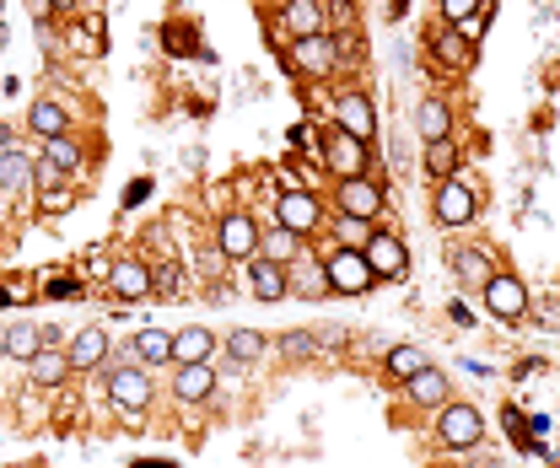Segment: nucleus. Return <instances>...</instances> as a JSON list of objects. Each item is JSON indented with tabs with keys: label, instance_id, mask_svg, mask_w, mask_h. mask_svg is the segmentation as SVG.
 <instances>
[{
	"label": "nucleus",
	"instance_id": "1",
	"mask_svg": "<svg viewBox=\"0 0 560 468\" xmlns=\"http://www.w3.org/2000/svg\"><path fill=\"white\" fill-rule=\"evenodd\" d=\"M431 431H436V447L453 453V458H469V453L485 447V415H480L469 399H447V404L436 410Z\"/></svg>",
	"mask_w": 560,
	"mask_h": 468
},
{
	"label": "nucleus",
	"instance_id": "2",
	"mask_svg": "<svg viewBox=\"0 0 560 468\" xmlns=\"http://www.w3.org/2000/svg\"><path fill=\"white\" fill-rule=\"evenodd\" d=\"M318 161L334 178H361V172H372V141L329 125V130H318Z\"/></svg>",
	"mask_w": 560,
	"mask_h": 468
},
{
	"label": "nucleus",
	"instance_id": "3",
	"mask_svg": "<svg viewBox=\"0 0 560 468\" xmlns=\"http://www.w3.org/2000/svg\"><path fill=\"white\" fill-rule=\"evenodd\" d=\"M431 221H436V226H453V232L480 221V194H474V183H469L463 172L431 183Z\"/></svg>",
	"mask_w": 560,
	"mask_h": 468
},
{
	"label": "nucleus",
	"instance_id": "4",
	"mask_svg": "<svg viewBox=\"0 0 560 468\" xmlns=\"http://www.w3.org/2000/svg\"><path fill=\"white\" fill-rule=\"evenodd\" d=\"M98 372H103V388H109V399H114L119 410L140 415V410L156 404V382H151V372H145L140 361H103Z\"/></svg>",
	"mask_w": 560,
	"mask_h": 468
},
{
	"label": "nucleus",
	"instance_id": "5",
	"mask_svg": "<svg viewBox=\"0 0 560 468\" xmlns=\"http://www.w3.org/2000/svg\"><path fill=\"white\" fill-rule=\"evenodd\" d=\"M285 65L307 81H334L340 76V49L334 32H313V38H291L285 43Z\"/></svg>",
	"mask_w": 560,
	"mask_h": 468
},
{
	"label": "nucleus",
	"instance_id": "6",
	"mask_svg": "<svg viewBox=\"0 0 560 468\" xmlns=\"http://www.w3.org/2000/svg\"><path fill=\"white\" fill-rule=\"evenodd\" d=\"M334 210L340 216H361V221H383L389 216V194L372 172L361 178H334Z\"/></svg>",
	"mask_w": 560,
	"mask_h": 468
},
{
	"label": "nucleus",
	"instance_id": "7",
	"mask_svg": "<svg viewBox=\"0 0 560 468\" xmlns=\"http://www.w3.org/2000/svg\"><path fill=\"white\" fill-rule=\"evenodd\" d=\"M323 275H329V291H334V297H367V291L378 286V275H372V264H367L361 248H329Z\"/></svg>",
	"mask_w": 560,
	"mask_h": 468
},
{
	"label": "nucleus",
	"instance_id": "8",
	"mask_svg": "<svg viewBox=\"0 0 560 468\" xmlns=\"http://www.w3.org/2000/svg\"><path fill=\"white\" fill-rule=\"evenodd\" d=\"M480 302H485V317H491V323H523V317H529V286H523L512 270H496V275L485 281Z\"/></svg>",
	"mask_w": 560,
	"mask_h": 468
},
{
	"label": "nucleus",
	"instance_id": "9",
	"mask_svg": "<svg viewBox=\"0 0 560 468\" xmlns=\"http://www.w3.org/2000/svg\"><path fill=\"white\" fill-rule=\"evenodd\" d=\"M334 125L351 130V135H361V141L378 135V108H372V98H367L356 81H345V87L334 92Z\"/></svg>",
	"mask_w": 560,
	"mask_h": 468
},
{
	"label": "nucleus",
	"instance_id": "10",
	"mask_svg": "<svg viewBox=\"0 0 560 468\" xmlns=\"http://www.w3.org/2000/svg\"><path fill=\"white\" fill-rule=\"evenodd\" d=\"M259 232H265L259 216H249V210H227L221 226H216V248H221L227 259H243V264H249V259L259 253Z\"/></svg>",
	"mask_w": 560,
	"mask_h": 468
},
{
	"label": "nucleus",
	"instance_id": "11",
	"mask_svg": "<svg viewBox=\"0 0 560 468\" xmlns=\"http://www.w3.org/2000/svg\"><path fill=\"white\" fill-rule=\"evenodd\" d=\"M367 264H372L378 286H383V281H405V275H410V248H405V237L389 232V226H378L372 243H367Z\"/></svg>",
	"mask_w": 560,
	"mask_h": 468
},
{
	"label": "nucleus",
	"instance_id": "12",
	"mask_svg": "<svg viewBox=\"0 0 560 468\" xmlns=\"http://www.w3.org/2000/svg\"><path fill=\"white\" fill-rule=\"evenodd\" d=\"M431 54H436V65L442 70H453V76H469L474 70V54H480V43H469L453 22H436L431 27Z\"/></svg>",
	"mask_w": 560,
	"mask_h": 468
},
{
	"label": "nucleus",
	"instance_id": "13",
	"mask_svg": "<svg viewBox=\"0 0 560 468\" xmlns=\"http://www.w3.org/2000/svg\"><path fill=\"white\" fill-rule=\"evenodd\" d=\"M276 221L291 226L296 237H313V232L323 226V205H318V194H307V188H285L276 199Z\"/></svg>",
	"mask_w": 560,
	"mask_h": 468
},
{
	"label": "nucleus",
	"instance_id": "14",
	"mask_svg": "<svg viewBox=\"0 0 560 468\" xmlns=\"http://www.w3.org/2000/svg\"><path fill=\"white\" fill-rule=\"evenodd\" d=\"M447 270H453V281H458L463 291H485V281H491L501 264H496V253H491V248L463 243V248H453V253H447Z\"/></svg>",
	"mask_w": 560,
	"mask_h": 468
},
{
	"label": "nucleus",
	"instance_id": "15",
	"mask_svg": "<svg viewBox=\"0 0 560 468\" xmlns=\"http://www.w3.org/2000/svg\"><path fill=\"white\" fill-rule=\"evenodd\" d=\"M280 27H285L291 38L329 32V0H285V5H280Z\"/></svg>",
	"mask_w": 560,
	"mask_h": 468
},
{
	"label": "nucleus",
	"instance_id": "16",
	"mask_svg": "<svg viewBox=\"0 0 560 468\" xmlns=\"http://www.w3.org/2000/svg\"><path fill=\"white\" fill-rule=\"evenodd\" d=\"M249 291H254V302H285V297H291L285 264L265 259V253H254V259H249Z\"/></svg>",
	"mask_w": 560,
	"mask_h": 468
},
{
	"label": "nucleus",
	"instance_id": "17",
	"mask_svg": "<svg viewBox=\"0 0 560 468\" xmlns=\"http://www.w3.org/2000/svg\"><path fill=\"white\" fill-rule=\"evenodd\" d=\"M405 399H410L416 410H442V404L453 399V377H447L442 366H420L416 377L405 382Z\"/></svg>",
	"mask_w": 560,
	"mask_h": 468
},
{
	"label": "nucleus",
	"instance_id": "18",
	"mask_svg": "<svg viewBox=\"0 0 560 468\" xmlns=\"http://www.w3.org/2000/svg\"><path fill=\"white\" fill-rule=\"evenodd\" d=\"M109 291L130 308V302H145L151 297V264L145 259H119L114 270H109Z\"/></svg>",
	"mask_w": 560,
	"mask_h": 468
},
{
	"label": "nucleus",
	"instance_id": "19",
	"mask_svg": "<svg viewBox=\"0 0 560 468\" xmlns=\"http://www.w3.org/2000/svg\"><path fill=\"white\" fill-rule=\"evenodd\" d=\"M416 135H420V146H425V141H447V135H458V114H453L447 98H420Z\"/></svg>",
	"mask_w": 560,
	"mask_h": 468
},
{
	"label": "nucleus",
	"instance_id": "20",
	"mask_svg": "<svg viewBox=\"0 0 560 468\" xmlns=\"http://www.w3.org/2000/svg\"><path fill=\"white\" fill-rule=\"evenodd\" d=\"M71 372H92V366H103L109 361V328H98V323H87L76 339H71Z\"/></svg>",
	"mask_w": 560,
	"mask_h": 468
},
{
	"label": "nucleus",
	"instance_id": "21",
	"mask_svg": "<svg viewBox=\"0 0 560 468\" xmlns=\"http://www.w3.org/2000/svg\"><path fill=\"white\" fill-rule=\"evenodd\" d=\"M216 355V334L205 323H189L173 334V366H194V361H211Z\"/></svg>",
	"mask_w": 560,
	"mask_h": 468
},
{
	"label": "nucleus",
	"instance_id": "22",
	"mask_svg": "<svg viewBox=\"0 0 560 468\" xmlns=\"http://www.w3.org/2000/svg\"><path fill=\"white\" fill-rule=\"evenodd\" d=\"M71 377V355H65V344H43L33 361H27V382L33 388H60Z\"/></svg>",
	"mask_w": 560,
	"mask_h": 468
},
{
	"label": "nucleus",
	"instance_id": "23",
	"mask_svg": "<svg viewBox=\"0 0 560 468\" xmlns=\"http://www.w3.org/2000/svg\"><path fill=\"white\" fill-rule=\"evenodd\" d=\"M173 393H178V404H211V393H216V372H211V361L178 366V377H173Z\"/></svg>",
	"mask_w": 560,
	"mask_h": 468
},
{
	"label": "nucleus",
	"instance_id": "24",
	"mask_svg": "<svg viewBox=\"0 0 560 468\" xmlns=\"http://www.w3.org/2000/svg\"><path fill=\"white\" fill-rule=\"evenodd\" d=\"M420 167H425V178H431V183H442V178L463 172V146H458V135H447V141H425Z\"/></svg>",
	"mask_w": 560,
	"mask_h": 468
},
{
	"label": "nucleus",
	"instance_id": "25",
	"mask_svg": "<svg viewBox=\"0 0 560 468\" xmlns=\"http://www.w3.org/2000/svg\"><path fill=\"white\" fill-rule=\"evenodd\" d=\"M285 281H291V297H323L329 291V275H323V259H307V253H296L291 264H285Z\"/></svg>",
	"mask_w": 560,
	"mask_h": 468
},
{
	"label": "nucleus",
	"instance_id": "26",
	"mask_svg": "<svg viewBox=\"0 0 560 468\" xmlns=\"http://www.w3.org/2000/svg\"><path fill=\"white\" fill-rule=\"evenodd\" d=\"M130 355H136L145 372H156V366H173V334H167V328H140L136 344H130Z\"/></svg>",
	"mask_w": 560,
	"mask_h": 468
},
{
	"label": "nucleus",
	"instance_id": "27",
	"mask_svg": "<svg viewBox=\"0 0 560 468\" xmlns=\"http://www.w3.org/2000/svg\"><path fill=\"white\" fill-rule=\"evenodd\" d=\"M27 130H33L38 141H49V135H65V130H71V114H65V103H54V98H38V103L27 108Z\"/></svg>",
	"mask_w": 560,
	"mask_h": 468
},
{
	"label": "nucleus",
	"instance_id": "28",
	"mask_svg": "<svg viewBox=\"0 0 560 468\" xmlns=\"http://www.w3.org/2000/svg\"><path fill=\"white\" fill-rule=\"evenodd\" d=\"M329 232H334V248H361V253H367L378 221H361V216H329Z\"/></svg>",
	"mask_w": 560,
	"mask_h": 468
},
{
	"label": "nucleus",
	"instance_id": "29",
	"mask_svg": "<svg viewBox=\"0 0 560 468\" xmlns=\"http://www.w3.org/2000/svg\"><path fill=\"white\" fill-rule=\"evenodd\" d=\"M259 253H265V259H276V264H291V259H296V253H302V237H296V232H291V226H265V232H259Z\"/></svg>",
	"mask_w": 560,
	"mask_h": 468
},
{
	"label": "nucleus",
	"instance_id": "30",
	"mask_svg": "<svg viewBox=\"0 0 560 468\" xmlns=\"http://www.w3.org/2000/svg\"><path fill=\"white\" fill-rule=\"evenodd\" d=\"M265 350H270V339H265L259 328H232V334H227V355H232V366H254Z\"/></svg>",
	"mask_w": 560,
	"mask_h": 468
},
{
	"label": "nucleus",
	"instance_id": "31",
	"mask_svg": "<svg viewBox=\"0 0 560 468\" xmlns=\"http://www.w3.org/2000/svg\"><path fill=\"white\" fill-rule=\"evenodd\" d=\"M420 366H431L420 344H394V350H389V361H383V372H389L394 382H410V377H416Z\"/></svg>",
	"mask_w": 560,
	"mask_h": 468
},
{
	"label": "nucleus",
	"instance_id": "32",
	"mask_svg": "<svg viewBox=\"0 0 560 468\" xmlns=\"http://www.w3.org/2000/svg\"><path fill=\"white\" fill-rule=\"evenodd\" d=\"M43 156H49L60 172H81V167H87V152L71 141V130H65V135H49V141H43Z\"/></svg>",
	"mask_w": 560,
	"mask_h": 468
},
{
	"label": "nucleus",
	"instance_id": "33",
	"mask_svg": "<svg viewBox=\"0 0 560 468\" xmlns=\"http://www.w3.org/2000/svg\"><path fill=\"white\" fill-rule=\"evenodd\" d=\"M71 43H76V54H87V60H98V54H103V16L92 11V16H81V22H71Z\"/></svg>",
	"mask_w": 560,
	"mask_h": 468
},
{
	"label": "nucleus",
	"instance_id": "34",
	"mask_svg": "<svg viewBox=\"0 0 560 468\" xmlns=\"http://www.w3.org/2000/svg\"><path fill=\"white\" fill-rule=\"evenodd\" d=\"M323 350V334H313V328H285L280 334V355L285 361H313Z\"/></svg>",
	"mask_w": 560,
	"mask_h": 468
},
{
	"label": "nucleus",
	"instance_id": "35",
	"mask_svg": "<svg viewBox=\"0 0 560 468\" xmlns=\"http://www.w3.org/2000/svg\"><path fill=\"white\" fill-rule=\"evenodd\" d=\"M5 350H11L16 361H33V355L43 350V328H33V323H16V328H5Z\"/></svg>",
	"mask_w": 560,
	"mask_h": 468
},
{
	"label": "nucleus",
	"instance_id": "36",
	"mask_svg": "<svg viewBox=\"0 0 560 468\" xmlns=\"http://www.w3.org/2000/svg\"><path fill=\"white\" fill-rule=\"evenodd\" d=\"M27 178H33V161H27V156L16 152V146H11V152H0V183H11V188H16V183H27Z\"/></svg>",
	"mask_w": 560,
	"mask_h": 468
},
{
	"label": "nucleus",
	"instance_id": "37",
	"mask_svg": "<svg viewBox=\"0 0 560 468\" xmlns=\"http://www.w3.org/2000/svg\"><path fill=\"white\" fill-rule=\"evenodd\" d=\"M178 286H183V264H173V259H167L162 270H151V297H156V291H162V297H173Z\"/></svg>",
	"mask_w": 560,
	"mask_h": 468
},
{
	"label": "nucleus",
	"instance_id": "38",
	"mask_svg": "<svg viewBox=\"0 0 560 468\" xmlns=\"http://www.w3.org/2000/svg\"><path fill=\"white\" fill-rule=\"evenodd\" d=\"M480 5H485V0H436V16H442V22H453V27H463Z\"/></svg>",
	"mask_w": 560,
	"mask_h": 468
},
{
	"label": "nucleus",
	"instance_id": "39",
	"mask_svg": "<svg viewBox=\"0 0 560 468\" xmlns=\"http://www.w3.org/2000/svg\"><path fill=\"white\" fill-rule=\"evenodd\" d=\"M43 297H49V302H71V297H81V281H76V275H54V281L43 286Z\"/></svg>",
	"mask_w": 560,
	"mask_h": 468
},
{
	"label": "nucleus",
	"instance_id": "40",
	"mask_svg": "<svg viewBox=\"0 0 560 468\" xmlns=\"http://www.w3.org/2000/svg\"><path fill=\"white\" fill-rule=\"evenodd\" d=\"M162 38H167V49H173V54H189V49H194V43H189L194 32H189L183 22H167V32H162Z\"/></svg>",
	"mask_w": 560,
	"mask_h": 468
},
{
	"label": "nucleus",
	"instance_id": "41",
	"mask_svg": "<svg viewBox=\"0 0 560 468\" xmlns=\"http://www.w3.org/2000/svg\"><path fill=\"white\" fill-rule=\"evenodd\" d=\"M33 183H38V188H54V183H65V172L43 156V161H33Z\"/></svg>",
	"mask_w": 560,
	"mask_h": 468
},
{
	"label": "nucleus",
	"instance_id": "42",
	"mask_svg": "<svg viewBox=\"0 0 560 468\" xmlns=\"http://www.w3.org/2000/svg\"><path fill=\"white\" fill-rule=\"evenodd\" d=\"M38 194H43V199H38L43 210H71V205H76V199H71V188H60V183H54V188H38Z\"/></svg>",
	"mask_w": 560,
	"mask_h": 468
},
{
	"label": "nucleus",
	"instance_id": "43",
	"mask_svg": "<svg viewBox=\"0 0 560 468\" xmlns=\"http://www.w3.org/2000/svg\"><path fill=\"white\" fill-rule=\"evenodd\" d=\"M534 372H545V355H523L518 366H512V377L523 382V377H534Z\"/></svg>",
	"mask_w": 560,
	"mask_h": 468
},
{
	"label": "nucleus",
	"instance_id": "44",
	"mask_svg": "<svg viewBox=\"0 0 560 468\" xmlns=\"http://www.w3.org/2000/svg\"><path fill=\"white\" fill-rule=\"evenodd\" d=\"M49 5H54L60 16H76V11H81V0H49Z\"/></svg>",
	"mask_w": 560,
	"mask_h": 468
},
{
	"label": "nucleus",
	"instance_id": "45",
	"mask_svg": "<svg viewBox=\"0 0 560 468\" xmlns=\"http://www.w3.org/2000/svg\"><path fill=\"white\" fill-rule=\"evenodd\" d=\"M11 146H16V141H11V125L0 119V152H11Z\"/></svg>",
	"mask_w": 560,
	"mask_h": 468
},
{
	"label": "nucleus",
	"instance_id": "46",
	"mask_svg": "<svg viewBox=\"0 0 560 468\" xmlns=\"http://www.w3.org/2000/svg\"><path fill=\"white\" fill-rule=\"evenodd\" d=\"M389 16H394V22H399V16H405V0H394V5H389Z\"/></svg>",
	"mask_w": 560,
	"mask_h": 468
},
{
	"label": "nucleus",
	"instance_id": "47",
	"mask_svg": "<svg viewBox=\"0 0 560 468\" xmlns=\"http://www.w3.org/2000/svg\"><path fill=\"white\" fill-rule=\"evenodd\" d=\"M0 308H11V291H5V286H0Z\"/></svg>",
	"mask_w": 560,
	"mask_h": 468
},
{
	"label": "nucleus",
	"instance_id": "48",
	"mask_svg": "<svg viewBox=\"0 0 560 468\" xmlns=\"http://www.w3.org/2000/svg\"><path fill=\"white\" fill-rule=\"evenodd\" d=\"M136 468H173V464H136Z\"/></svg>",
	"mask_w": 560,
	"mask_h": 468
},
{
	"label": "nucleus",
	"instance_id": "49",
	"mask_svg": "<svg viewBox=\"0 0 560 468\" xmlns=\"http://www.w3.org/2000/svg\"><path fill=\"white\" fill-rule=\"evenodd\" d=\"M0 350H5V328H0Z\"/></svg>",
	"mask_w": 560,
	"mask_h": 468
},
{
	"label": "nucleus",
	"instance_id": "50",
	"mask_svg": "<svg viewBox=\"0 0 560 468\" xmlns=\"http://www.w3.org/2000/svg\"><path fill=\"white\" fill-rule=\"evenodd\" d=\"M556 468H560V453H556Z\"/></svg>",
	"mask_w": 560,
	"mask_h": 468
}]
</instances>
